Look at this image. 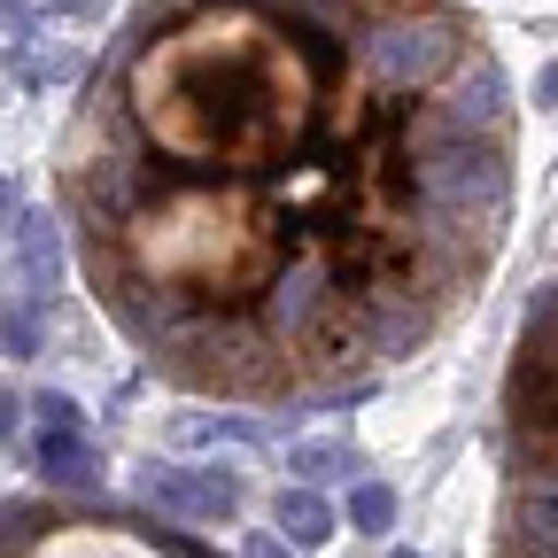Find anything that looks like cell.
I'll list each match as a JSON object with an SVG mask.
<instances>
[{"mask_svg":"<svg viewBox=\"0 0 558 558\" xmlns=\"http://www.w3.org/2000/svg\"><path fill=\"white\" fill-rule=\"evenodd\" d=\"M535 94H543V101L558 109V70H543V86H535Z\"/></svg>","mask_w":558,"mask_h":558,"instance_id":"cell-12","label":"cell"},{"mask_svg":"<svg viewBox=\"0 0 558 558\" xmlns=\"http://www.w3.org/2000/svg\"><path fill=\"white\" fill-rule=\"evenodd\" d=\"M0 558H218V550L132 505L16 497V505H0Z\"/></svg>","mask_w":558,"mask_h":558,"instance_id":"cell-3","label":"cell"},{"mask_svg":"<svg viewBox=\"0 0 558 558\" xmlns=\"http://www.w3.org/2000/svg\"><path fill=\"white\" fill-rule=\"evenodd\" d=\"M54 186L86 288L171 388L333 403L488 288L520 109L458 0H148Z\"/></svg>","mask_w":558,"mask_h":558,"instance_id":"cell-1","label":"cell"},{"mask_svg":"<svg viewBox=\"0 0 558 558\" xmlns=\"http://www.w3.org/2000/svg\"><path fill=\"white\" fill-rule=\"evenodd\" d=\"M271 520H279V535H288V543H326V535H333V512L311 497V488H279Z\"/></svg>","mask_w":558,"mask_h":558,"instance_id":"cell-6","label":"cell"},{"mask_svg":"<svg viewBox=\"0 0 558 558\" xmlns=\"http://www.w3.org/2000/svg\"><path fill=\"white\" fill-rule=\"evenodd\" d=\"M39 427H78V403H70V396H39Z\"/></svg>","mask_w":558,"mask_h":558,"instance_id":"cell-9","label":"cell"},{"mask_svg":"<svg viewBox=\"0 0 558 558\" xmlns=\"http://www.w3.org/2000/svg\"><path fill=\"white\" fill-rule=\"evenodd\" d=\"M241 558H288V543H279V535H248V550Z\"/></svg>","mask_w":558,"mask_h":558,"instance_id":"cell-10","label":"cell"},{"mask_svg":"<svg viewBox=\"0 0 558 558\" xmlns=\"http://www.w3.org/2000/svg\"><path fill=\"white\" fill-rule=\"evenodd\" d=\"M156 505L186 512V520H233L241 512V488L226 473H156Z\"/></svg>","mask_w":558,"mask_h":558,"instance_id":"cell-4","label":"cell"},{"mask_svg":"<svg viewBox=\"0 0 558 558\" xmlns=\"http://www.w3.org/2000/svg\"><path fill=\"white\" fill-rule=\"evenodd\" d=\"M295 473H311V481H333V473H349V442H295V458H288Z\"/></svg>","mask_w":558,"mask_h":558,"instance_id":"cell-8","label":"cell"},{"mask_svg":"<svg viewBox=\"0 0 558 558\" xmlns=\"http://www.w3.org/2000/svg\"><path fill=\"white\" fill-rule=\"evenodd\" d=\"M32 465H39L54 488H94V481H101V450H94L78 427H39Z\"/></svg>","mask_w":558,"mask_h":558,"instance_id":"cell-5","label":"cell"},{"mask_svg":"<svg viewBox=\"0 0 558 558\" xmlns=\"http://www.w3.org/2000/svg\"><path fill=\"white\" fill-rule=\"evenodd\" d=\"M396 558H411V550H396Z\"/></svg>","mask_w":558,"mask_h":558,"instance_id":"cell-14","label":"cell"},{"mask_svg":"<svg viewBox=\"0 0 558 558\" xmlns=\"http://www.w3.org/2000/svg\"><path fill=\"white\" fill-rule=\"evenodd\" d=\"M0 427H9V388H0Z\"/></svg>","mask_w":558,"mask_h":558,"instance_id":"cell-13","label":"cell"},{"mask_svg":"<svg viewBox=\"0 0 558 558\" xmlns=\"http://www.w3.org/2000/svg\"><path fill=\"white\" fill-rule=\"evenodd\" d=\"M62 16H101V0H54Z\"/></svg>","mask_w":558,"mask_h":558,"instance_id":"cell-11","label":"cell"},{"mask_svg":"<svg viewBox=\"0 0 558 558\" xmlns=\"http://www.w3.org/2000/svg\"><path fill=\"white\" fill-rule=\"evenodd\" d=\"M488 558H558V288L527 311L505 373Z\"/></svg>","mask_w":558,"mask_h":558,"instance_id":"cell-2","label":"cell"},{"mask_svg":"<svg viewBox=\"0 0 558 558\" xmlns=\"http://www.w3.org/2000/svg\"><path fill=\"white\" fill-rule=\"evenodd\" d=\"M349 527H357V535H388L396 527V488H380V481L349 488Z\"/></svg>","mask_w":558,"mask_h":558,"instance_id":"cell-7","label":"cell"}]
</instances>
